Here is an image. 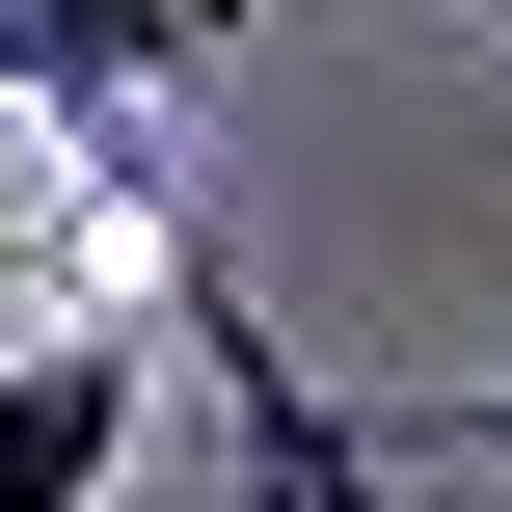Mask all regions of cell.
I'll return each mask as SVG.
<instances>
[{"label":"cell","instance_id":"1","mask_svg":"<svg viewBox=\"0 0 512 512\" xmlns=\"http://www.w3.org/2000/svg\"><path fill=\"white\" fill-rule=\"evenodd\" d=\"M243 27L270 0H0V108L135 162V135H189V81H243Z\"/></svg>","mask_w":512,"mask_h":512},{"label":"cell","instance_id":"2","mask_svg":"<svg viewBox=\"0 0 512 512\" xmlns=\"http://www.w3.org/2000/svg\"><path fill=\"white\" fill-rule=\"evenodd\" d=\"M135 378H162V351H135L108 297H81V324H27V351H0V512H108V459H135Z\"/></svg>","mask_w":512,"mask_h":512},{"label":"cell","instance_id":"3","mask_svg":"<svg viewBox=\"0 0 512 512\" xmlns=\"http://www.w3.org/2000/svg\"><path fill=\"white\" fill-rule=\"evenodd\" d=\"M351 459H378V486H432V459H512V378H486V405H351Z\"/></svg>","mask_w":512,"mask_h":512},{"label":"cell","instance_id":"4","mask_svg":"<svg viewBox=\"0 0 512 512\" xmlns=\"http://www.w3.org/2000/svg\"><path fill=\"white\" fill-rule=\"evenodd\" d=\"M27 324H81V270H54V243H0V351H27Z\"/></svg>","mask_w":512,"mask_h":512}]
</instances>
